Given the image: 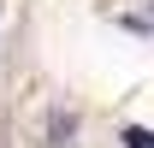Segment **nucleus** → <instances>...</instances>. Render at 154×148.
Returning a JSON list of instances; mask_svg holds the SVG:
<instances>
[{
  "label": "nucleus",
  "mask_w": 154,
  "mask_h": 148,
  "mask_svg": "<svg viewBox=\"0 0 154 148\" xmlns=\"http://www.w3.org/2000/svg\"><path fill=\"white\" fill-rule=\"evenodd\" d=\"M119 142H125V148H154V130H148V125H125Z\"/></svg>",
  "instance_id": "1"
}]
</instances>
